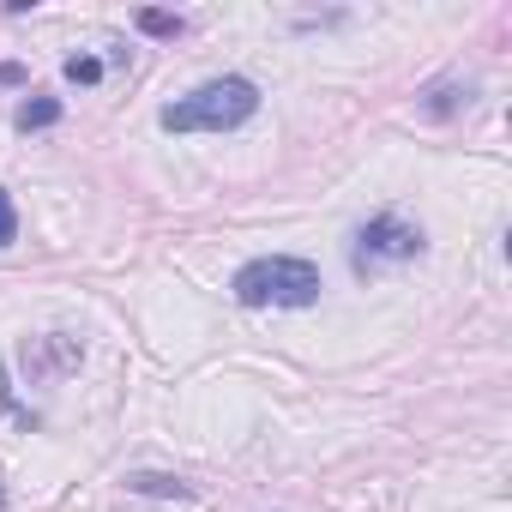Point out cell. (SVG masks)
Segmentation results:
<instances>
[{"mask_svg":"<svg viewBox=\"0 0 512 512\" xmlns=\"http://www.w3.org/2000/svg\"><path fill=\"white\" fill-rule=\"evenodd\" d=\"M253 115H260V85L241 79V73H223V79H205V85H193L187 97L163 103L157 127H163V133H235V127H247Z\"/></svg>","mask_w":512,"mask_h":512,"instance_id":"6da1fadb","label":"cell"},{"mask_svg":"<svg viewBox=\"0 0 512 512\" xmlns=\"http://www.w3.org/2000/svg\"><path fill=\"white\" fill-rule=\"evenodd\" d=\"M320 266L302 253H260L229 278V296L241 308H314L320 302Z\"/></svg>","mask_w":512,"mask_h":512,"instance_id":"7a4b0ae2","label":"cell"},{"mask_svg":"<svg viewBox=\"0 0 512 512\" xmlns=\"http://www.w3.org/2000/svg\"><path fill=\"white\" fill-rule=\"evenodd\" d=\"M422 229L416 223H404L398 211H380V217H368L362 229H356V241H350V272L356 278H374L380 266H410V260H422Z\"/></svg>","mask_w":512,"mask_h":512,"instance_id":"3957f363","label":"cell"},{"mask_svg":"<svg viewBox=\"0 0 512 512\" xmlns=\"http://www.w3.org/2000/svg\"><path fill=\"white\" fill-rule=\"evenodd\" d=\"M470 97H476L470 79H434V85L422 91V115H428V121H452L458 109H470Z\"/></svg>","mask_w":512,"mask_h":512,"instance_id":"277c9868","label":"cell"},{"mask_svg":"<svg viewBox=\"0 0 512 512\" xmlns=\"http://www.w3.org/2000/svg\"><path fill=\"white\" fill-rule=\"evenodd\" d=\"M127 494H145V500H193V482H181L169 470H133L127 476Z\"/></svg>","mask_w":512,"mask_h":512,"instance_id":"5b68a950","label":"cell"},{"mask_svg":"<svg viewBox=\"0 0 512 512\" xmlns=\"http://www.w3.org/2000/svg\"><path fill=\"white\" fill-rule=\"evenodd\" d=\"M55 121H61V97H25L19 115H13L19 133H43V127H55Z\"/></svg>","mask_w":512,"mask_h":512,"instance_id":"8992f818","label":"cell"},{"mask_svg":"<svg viewBox=\"0 0 512 512\" xmlns=\"http://www.w3.org/2000/svg\"><path fill=\"white\" fill-rule=\"evenodd\" d=\"M133 25H139L145 37H181V31H187V19H181V13H163V7H139Z\"/></svg>","mask_w":512,"mask_h":512,"instance_id":"52a82bcc","label":"cell"},{"mask_svg":"<svg viewBox=\"0 0 512 512\" xmlns=\"http://www.w3.org/2000/svg\"><path fill=\"white\" fill-rule=\"evenodd\" d=\"M61 73H67V85L91 91V85H103V73H109V67H103L97 55H67V67H61Z\"/></svg>","mask_w":512,"mask_h":512,"instance_id":"ba28073f","label":"cell"},{"mask_svg":"<svg viewBox=\"0 0 512 512\" xmlns=\"http://www.w3.org/2000/svg\"><path fill=\"white\" fill-rule=\"evenodd\" d=\"M19 241V205H13V193L0 187V247H13Z\"/></svg>","mask_w":512,"mask_h":512,"instance_id":"9c48e42d","label":"cell"},{"mask_svg":"<svg viewBox=\"0 0 512 512\" xmlns=\"http://www.w3.org/2000/svg\"><path fill=\"white\" fill-rule=\"evenodd\" d=\"M0 85H25V67L19 61H0Z\"/></svg>","mask_w":512,"mask_h":512,"instance_id":"30bf717a","label":"cell"},{"mask_svg":"<svg viewBox=\"0 0 512 512\" xmlns=\"http://www.w3.org/2000/svg\"><path fill=\"white\" fill-rule=\"evenodd\" d=\"M0 404H13V374H7V362H0Z\"/></svg>","mask_w":512,"mask_h":512,"instance_id":"8fae6325","label":"cell"},{"mask_svg":"<svg viewBox=\"0 0 512 512\" xmlns=\"http://www.w3.org/2000/svg\"><path fill=\"white\" fill-rule=\"evenodd\" d=\"M0 506H7V494H0Z\"/></svg>","mask_w":512,"mask_h":512,"instance_id":"7c38bea8","label":"cell"}]
</instances>
